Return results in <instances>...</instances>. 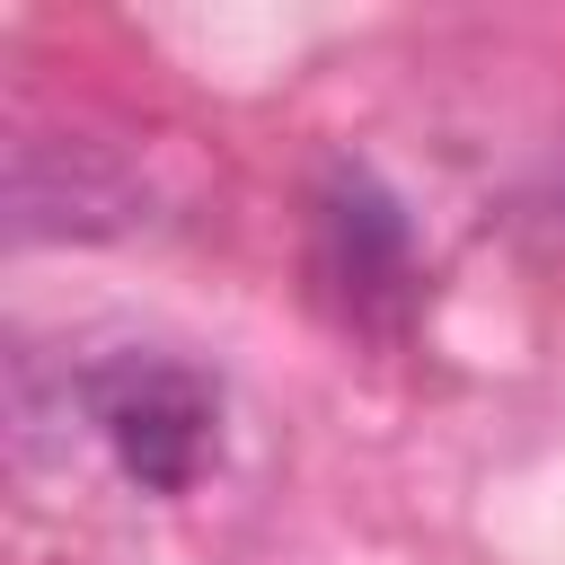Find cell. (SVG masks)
<instances>
[{
	"mask_svg": "<svg viewBox=\"0 0 565 565\" xmlns=\"http://www.w3.org/2000/svg\"><path fill=\"white\" fill-rule=\"evenodd\" d=\"M88 415L106 433V450L124 459L132 486L150 494H185L221 441V388L168 353H124L88 380Z\"/></svg>",
	"mask_w": 565,
	"mask_h": 565,
	"instance_id": "obj_1",
	"label": "cell"
},
{
	"mask_svg": "<svg viewBox=\"0 0 565 565\" xmlns=\"http://www.w3.org/2000/svg\"><path fill=\"white\" fill-rule=\"evenodd\" d=\"M318 282L353 327H397L406 300H415L406 221L362 168H335L327 194H318Z\"/></svg>",
	"mask_w": 565,
	"mask_h": 565,
	"instance_id": "obj_2",
	"label": "cell"
}]
</instances>
